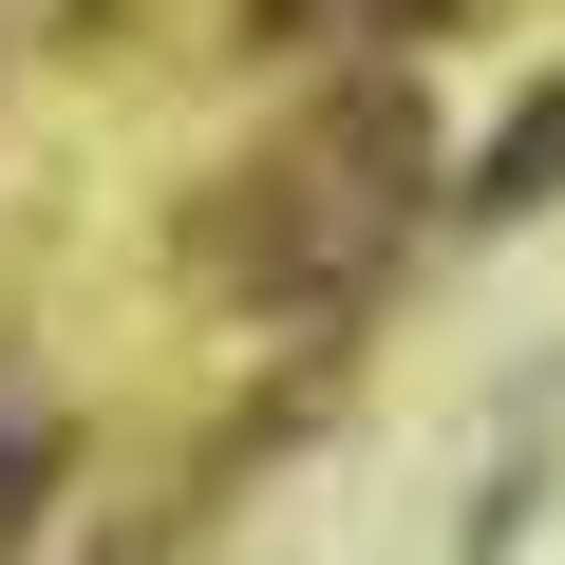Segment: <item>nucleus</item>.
<instances>
[{"instance_id": "obj_2", "label": "nucleus", "mask_w": 565, "mask_h": 565, "mask_svg": "<svg viewBox=\"0 0 565 565\" xmlns=\"http://www.w3.org/2000/svg\"><path fill=\"white\" fill-rule=\"evenodd\" d=\"M264 39H302V57H377V39H434L452 0H245Z\"/></svg>"}, {"instance_id": "obj_4", "label": "nucleus", "mask_w": 565, "mask_h": 565, "mask_svg": "<svg viewBox=\"0 0 565 565\" xmlns=\"http://www.w3.org/2000/svg\"><path fill=\"white\" fill-rule=\"evenodd\" d=\"M39 471H57V434H39V415H0V527L39 509Z\"/></svg>"}, {"instance_id": "obj_1", "label": "nucleus", "mask_w": 565, "mask_h": 565, "mask_svg": "<svg viewBox=\"0 0 565 565\" xmlns=\"http://www.w3.org/2000/svg\"><path fill=\"white\" fill-rule=\"evenodd\" d=\"M415 114L396 95H340L302 151H264L245 170V207H226V282H282V302H321V282H359L377 245H396V207H415Z\"/></svg>"}, {"instance_id": "obj_3", "label": "nucleus", "mask_w": 565, "mask_h": 565, "mask_svg": "<svg viewBox=\"0 0 565 565\" xmlns=\"http://www.w3.org/2000/svg\"><path fill=\"white\" fill-rule=\"evenodd\" d=\"M546 170H565V76H546V95H527V114L490 132V170H471V207L509 226V207H546Z\"/></svg>"}]
</instances>
